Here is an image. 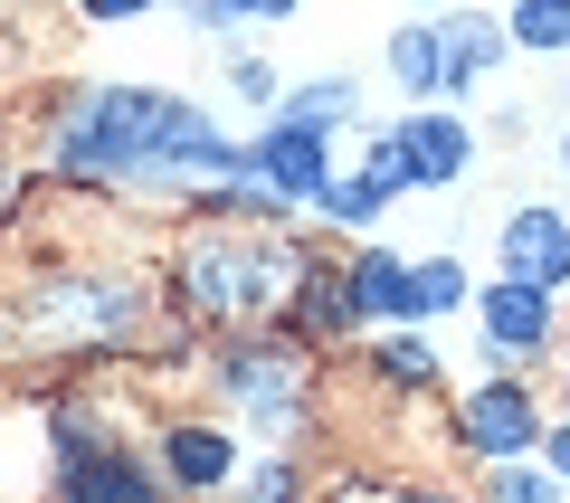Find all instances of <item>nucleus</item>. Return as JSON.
Wrapping results in <instances>:
<instances>
[{
	"mask_svg": "<svg viewBox=\"0 0 570 503\" xmlns=\"http://www.w3.org/2000/svg\"><path fill=\"white\" fill-rule=\"evenodd\" d=\"M181 115H190V105H171V96H124V86H105V96H86L77 115H67L58 161H67V171H115V161H171V142H181Z\"/></svg>",
	"mask_w": 570,
	"mask_h": 503,
	"instance_id": "1",
	"label": "nucleus"
},
{
	"mask_svg": "<svg viewBox=\"0 0 570 503\" xmlns=\"http://www.w3.org/2000/svg\"><path fill=\"white\" fill-rule=\"evenodd\" d=\"M285 276H295L285 247H247V238H200L190 247V304H209V314H257V304L285 295Z\"/></svg>",
	"mask_w": 570,
	"mask_h": 503,
	"instance_id": "2",
	"label": "nucleus"
},
{
	"mask_svg": "<svg viewBox=\"0 0 570 503\" xmlns=\"http://www.w3.org/2000/svg\"><path fill=\"white\" fill-rule=\"evenodd\" d=\"M504 276H523V285L570 276V219L561 209H513L504 219Z\"/></svg>",
	"mask_w": 570,
	"mask_h": 503,
	"instance_id": "3",
	"label": "nucleus"
},
{
	"mask_svg": "<svg viewBox=\"0 0 570 503\" xmlns=\"http://www.w3.org/2000/svg\"><path fill=\"white\" fill-rule=\"evenodd\" d=\"M257 171L285 190V200H324V124H305V115H285L276 134L257 142Z\"/></svg>",
	"mask_w": 570,
	"mask_h": 503,
	"instance_id": "4",
	"label": "nucleus"
},
{
	"mask_svg": "<svg viewBox=\"0 0 570 503\" xmlns=\"http://www.w3.org/2000/svg\"><path fill=\"white\" fill-rule=\"evenodd\" d=\"M456 427H466L475 456H523V446H532V400L513 381H494V389H475V400L456 408Z\"/></svg>",
	"mask_w": 570,
	"mask_h": 503,
	"instance_id": "5",
	"label": "nucleus"
},
{
	"mask_svg": "<svg viewBox=\"0 0 570 503\" xmlns=\"http://www.w3.org/2000/svg\"><path fill=\"white\" fill-rule=\"evenodd\" d=\"M551 285H523V276H504L485 295V333H494V352H542V333H551Z\"/></svg>",
	"mask_w": 570,
	"mask_h": 503,
	"instance_id": "6",
	"label": "nucleus"
},
{
	"mask_svg": "<svg viewBox=\"0 0 570 503\" xmlns=\"http://www.w3.org/2000/svg\"><path fill=\"white\" fill-rule=\"evenodd\" d=\"M48 314H29V333H115L124 323V295L115 285H58V295H39Z\"/></svg>",
	"mask_w": 570,
	"mask_h": 503,
	"instance_id": "7",
	"label": "nucleus"
},
{
	"mask_svg": "<svg viewBox=\"0 0 570 503\" xmlns=\"http://www.w3.org/2000/svg\"><path fill=\"white\" fill-rule=\"evenodd\" d=\"M228 389L247 400V418H257V427H295V389H285L276 352H238V362H228Z\"/></svg>",
	"mask_w": 570,
	"mask_h": 503,
	"instance_id": "8",
	"label": "nucleus"
},
{
	"mask_svg": "<svg viewBox=\"0 0 570 503\" xmlns=\"http://www.w3.org/2000/svg\"><path fill=\"white\" fill-rule=\"evenodd\" d=\"M67 503H153V484H142L124 456H86V446H67Z\"/></svg>",
	"mask_w": 570,
	"mask_h": 503,
	"instance_id": "9",
	"label": "nucleus"
},
{
	"mask_svg": "<svg viewBox=\"0 0 570 503\" xmlns=\"http://www.w3.org/2000/svg\"><path fill=\"white\" fill-rule=\"evenodd\" d=\"M352 314H419V266L362 257V266H352Z\"/></svg>",
	"mask_w": 570,
	"mask_h": 503,
	"instance_id": "10",
	"label": "nucleus"
},
{
	"mask_svg": "<svg viewBox=\"0 0 570 503\" xmlns=\"http://www.w3.org/2000/svg\"><path fill=\"white\" fill-rule=\"evenodd\" d=\"M400 134H409V161H419V181H466V161H475L466 124H400Z\"/></svg>",
	"mask_w": 570,
	"mask_h": 503,
	"instance_id": "11",
	"label": "nucleus"
},
{
	"mask_svg": "<svg viewBox=\"0 0 570 503\" xmlns=\"http://www.w3.org/2000/svg\"><path fill=\"white\" fill-rule=\"evenodd\" d=\"M390 77H400L409 96H438V86H448V39H438V29H400V39H390Z\"/></svg>",
	"mask_w": 570,
	"mask_h": 503,
	"instance_id": "12",
	"label": "nucleus"
},
{
	"mask_svg": "<svg viewBox=\"0 0 570 503\" xmlns=\"http://www.w3.org/2000/svg\"><path fill=\"white\" fill-rule=\"evenodd\" d=\"M494 58H504V29H494V20H456V29H448V86L485 77Z\"/></svg>",
	"mask_w": 570,
	"mask_h": 503,
	"instance_id": "13",
	"label": "nucleus"
},
{
	"mask_svg": "<svg viewBox=\"0 0 570 503\" xmlns=\"http://www.w3.org/2000/svg\"><path fill=\"white\" fill-rule=\"evenodd\" d=\"M171 475H181V484H219V475H228V437L181 427V437H171Z\"/></svg>",
	"mask_w": 570,
	"mask_h": 503,
	"instance_id": "14",
	"label": "nucleus"
},
{
	"mask_svg": "<svg viewBox=\"0 0 570 503\" xmlns=\"http://www.w3.org/2000/svg\"><path fill=\"white\" fill-rule=\"evenodd\" d=\"M513 39L523 48H570V0H523L513 10Z\"/></svg>",
	"mask_w": 570,
	"mask_h": 503,
	"instance_id": "15",
	"label": "nucleus"
},
{
	"mask_svg": "<svg viewBox=\"0 0 570 503\" xmlns=\"http://www.w3.org/2000/svg\"><path fill=\"white\" fill-rule=\"evenodd\" d=\"M438 304H466V266H456V257L419 266V314H438Z\"/></svg>",
	"mask_w": 570,
	"mask_h": 503,
	"instance_id": "16",
	"label": "nucleus"
},
{
	"mask_svg": "<svg viewBox=\"0 0 570 503\" xmlns=\"http://www.w3.org/2000/svg\"><path fill=\"white\" fill-rule=\"evenodd\" d=\"M371 181H381V190H409V181H419V161H409V134L371 142Z\"/></svg>",
	"mask_w": 570,
	"mask_h": 503,
	"instance_id": "17",
	"label": "nucleus"
},
{
	"mask_svg": "<svg viewBox=\"0 0 570 503\" xmlns=\"http://www.w3.org/2000/svg\"><path fill=\"white\" fill-rule=\"evenodd\" d=\"M305 124H333V115H352V86L343 77H324V86H305V105H295Z\"/></svg>",
	"mask_w": 570,
	"mask_h": 503,
	"instance_id": "18",
	"label": "nucleus"
},
{
	"mask_svg": "<svg viewBox=\"0 0 570 503\" xmlns=\"http://www.w3.org/2000/svg\"><path fill=\"white\" fill-rule=\"evenodd\" d=\"M228 86H238V105H276V67H257V58L228 67Z\"/></svg>",
	"mask_w": 570,
	"mask_h": 503,
	"instance_id": "19",
	"label": "nucleus"
},
{
	"mask_svg": "<svg viewBox=\"0 0 570 503\" xmlns=\"http://www.w3.org/2000/svg\"><path fill=\"white\" fill-rule=\"evenodd\" d=\"M324 200H333V219H371L390 190H381V181H352V190H324Z\"/></svg>",
	"mask_w": 570,
	"mask_h": 503,
	"instance_id": "20",
	"label": "nucleus"
},
{
	"mask_svg": "<svg viewBox=\"0 0 570 503\" xmlns=\"http://www.w3.org/2000/svg\"><path fill=\"white\" fill-rule=\"evenodd\" d=\"M494 503H551V484L523 475V465H504V475H494Z\"/></svg>",
	"mask_w": 570,
	"mask_h": 503,
	"instance_id": "21",
	"label": "nucleus"
},
{
	"mask_svg": "<svg viewBox=\"0 0 570 503\" xmlns=\"http://www.w3.org/2000/svg\"><path fill=\"white\" fill-rule=\"evenodd\" d=\"M381 362H390V371H400V381H428V371H438V362H428V343H390V352H381Z\"/></svg>",
	"mask_w": 570,
	"mask_h": 503,
	"instance_id": "22",
	"label": "nucleus"
},
{
	"mask_svg": "<svg viewBox=\"0 0 570 503\" xmlns=\"http://www.w3.org/2000/svg\"><path fill=\"white\" fill-rule=\"evenodd\" d=\"M86 10H96V20H134L142 0H86Z\"/></svg>",
	"mask_w": 570,
	"mask_h": 503,
	"instance_id": "23",
	"label": "nucleus"
},
{
	"mask_svg": "<svg viewBox=\"0 0 570 503\" xmlns=\"http://www.w3.org/2000/svg\"><path fill=\"white\" fill-rule=\"evenodd\" d=\"M228 10H257V20H285V10H295V0H228Z\"/></svg>",
	"mask_w": 570,
	"mask_h": 503,
	"instance_id": "24",
	"label": "nucleus"
},
{
	"mask_svg": "<svg viewBox=\"0 0 570 503\" xmlns=\"http://www.w3.org/2000/svg\"><path fill=\"white\" fill-rule=\"evenodd\" d=\"M343 503H409V494H343Z\"/></svg>",
	"mask_w": 570,
	"mask_h": 503,
	"instance_id": "25",
	"label": "nucleus"
},
{
	"mask_svg": "<svg viewBox=\"0 0 570 503\" xmlns=\"http://www.w3.org/2000/svg\"><path fill=\"white\" fill-rule=\"evenodd\" d=\"M551 456H561V475H570V437H551Z\"/></svg>",
	"mask_w": 570,
	"mask_h": 503,
	"instance_id": "26",
	"label": "nucleus"
}]
</instances>
